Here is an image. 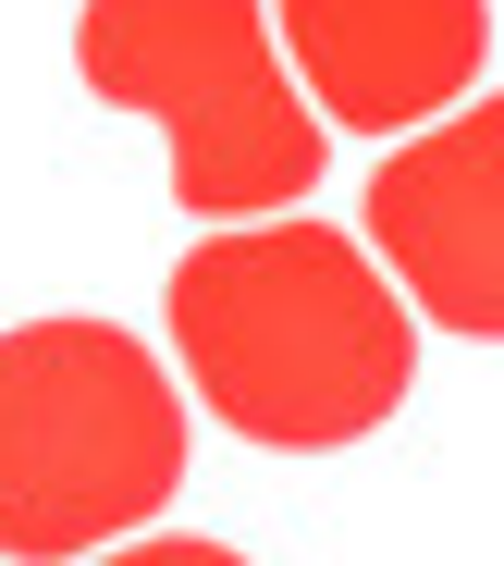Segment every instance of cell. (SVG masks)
I'll list each match as a JSON object with an SVG mask.
<instances>
[{"instance_id": "obj_1", "label": "cell", "mask_w": 504, "mask_h": 566, "mask_svg": "<svg viewBox=\"0 0 504 566\" xmlns=\"http://www.w3.org/2000/svg\"><path fill=\"white\" fill-rule=\"evenodd\" d=\"M172 357L197 407L271 455L369 443L419 382V321L333 222H222L172 271Z\"/></svg>"}, {"instance_id": "obj_2", "label": "cell", "mask_w": 504, "mask_h": 566, "mask_svg": "<svg viewBox=\"0 0 504 566\" xmlns=\"http://www.w3.org/2000/svg\"><path fill=\"white\" fill-rule=\"evenodd\" d=\"M185 493V382L124 321L0 333V554L86 566Z\"/></svg>"}, {"instance_id": "obj_3", "label": "cell", "mask_w": 504, "mask_h": 566, "mask_svg": "<svg viewBox=\"0 0 504 566\" xmlns=\"http://www.w3.org/2000/svg\"><path fill=\"white\" fill-rule=\"evenodd\" d=\"M74 74H86V99L160 124L172 198L197 222H271L321 185L333 124L283 86L259 0H86Z\"/></svg>"}, {"instance_id": "obj_4", "label": "cell", "mask_w": 504, "mask_h": 566, "mask_svg": "<svg viewBox=\"0 0 504 566\" xmlns=\"http://www.w3.org/2000/svg\"><path fill=\"white\" fill-rule=\"evenodd\" d=\"M369 234H381L393 283L419 296V321H443L468 345L504 333V112H492V86L431 112L369 172Z\"/></svg>"}, {"instance_id": "obj_5", "label": "cell", "mask_w": 504, "mask_h": 566, "mask_svg": "<svg viewBox=\"0 0 504 566\" xmlns=\"http://www.w3.org/2000/svg\"><path fill=\"white\" fill-rule=\"evenodd\" d=\"M295 86H321V124L345 136H419L431 112L480 99L492 74V0H283Z\"/></svg>"}, {"instance_id": "obj_6", "label": "cell", "mask_w": 504, "mask_h": 566, "mask_svg": "<svg viewBox=\"0 0 504 566\" xmlns=\"http://www.w3.org/2000/svg\"><path fill=\"white\" fill-rule=\"evenodd\" d=\"M86 566H246L234 542H112V554H86Z\"/></svg>"}]
</instances>
